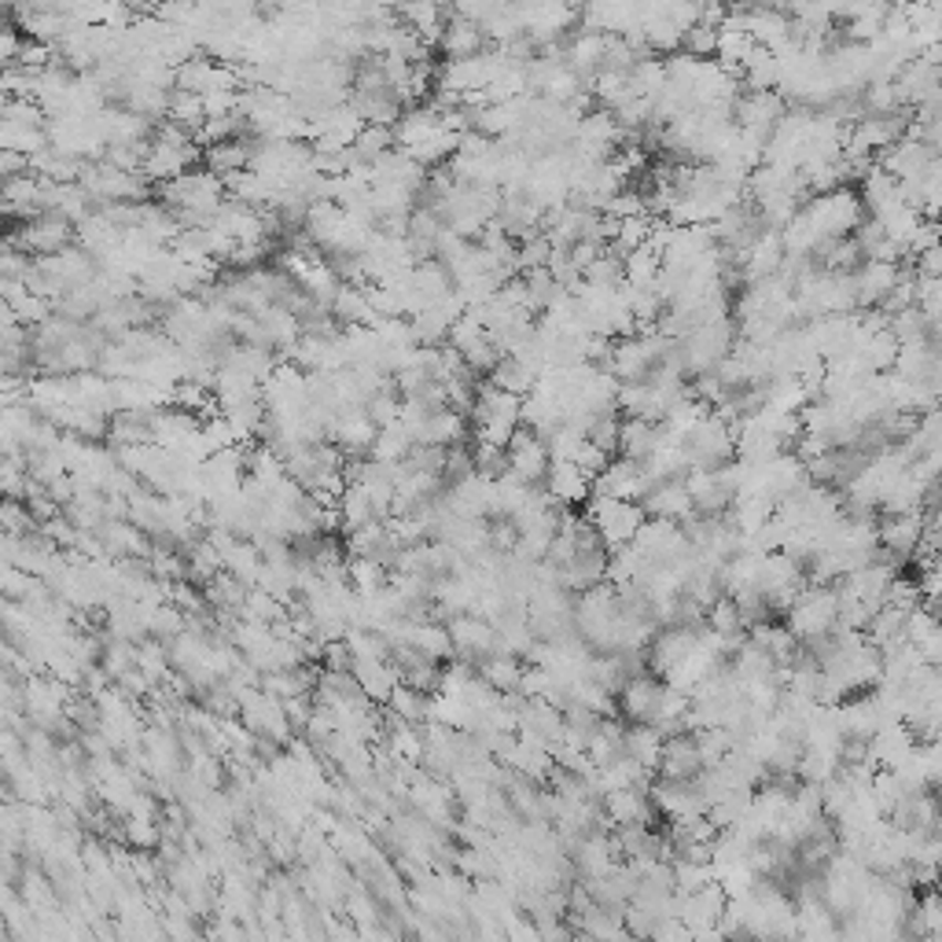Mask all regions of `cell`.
<instances>
[{"mask_svg":"<svg viewBox=\"0 0 942 942\" xmlns=\"http://www.w3.org/2000/svg\"><path fill=\"white\" fill-rule=\"evenodd\" d=\"M468 423H471V439L475 442L504 446L515 435V428L523 423V398L493 387L490 379H482L479 395L468 409Z\"/></svg>","mask_w":942,"mask_h":942,"instance_id":"6da1fadb","label":"cell"},{"mask_svg":"<svg viewBox=\"0 0 942 942\" xmlns=\"http://www.w3.org/2000/svg\"><path fill=\"white\" fill-rule=\"evenodd\" d=\"M681 453L692 471H718L729 461H736V439H733V423L718 412L706 409L703 417L692 423L689 431H681Z\"/></svg>","mask_w":942,"mask_h":942,"instance_id":"7a4b0ae2","label":"cell"},{"mask_svg":"<svg viewBox=\"0 0 942 942\" xmlns=\"http://www.w3.org/2000/svg\"><path fill=\"white\" fill-rule=\"evenodd\" d=\"M736 339H740V332H736L733 317H718V321L697 324V328H689L681 339H674L678 362H681V368H685V376L711 373V368L722 362L729 350H733Z\"/></svg>","mask_w":942,"mask_h":942,"instance_id":"3957f363","label":"cell"},{"mask_svg":"<svg viewBox=\"0 0 942 942\" xmlns=\"http://www.w3.org/2000/svg\"><path fill=\"white\" fill-rule=\"evenodd\" d=\"M582 515L593 523V531L600 534V542L608 548H619L626 542H634L637 526L645 523V512L637 501L604 498V493H589V498L582 501Z\"/></svg>","mask_w":942,"mask_h":942,"instance_id":"277c9868","label":"cell"},{"mask_svg":"<svg viewBox=\"0 0 942 942\" xmlns=\"http://www.w3.org/2000/svg\"><path fill=\"white\" fill-rule=\"evenodd\" d=\"M784 626L799 637V641H806V637H817L825 630H833L836 619H839V593L836 586H806L799 593V600L792 604L788 611L781 615Z\"/></svg>","mask_w":942,"mask_h":942,"instance_id":"5b68a950","label":"cell"},{"mask_svg":"<svg viewBox=\"0 0 942 942\" xmlns=\"http://www.w3.org/2000/svg\"><path fill=\"white\" fill-rule=\"evenodd\" d=\"M446 630H450V641H453V659H461V663L475 667V670L486 663L493 652H501V637L493 630V622L482 619L475 611L446 619Z\"/></svg>","mask_w":942,"mask_h":942,"instance_id":"8992f818","label":"cell"},{"mask_svg":"<svg viewBox=\"0 0 942 942\" xmlns=\"http://www.w3.org/2000/svg\"><path fill=\"white\" fill-rule=\"evenodd\" d=\"M74 240H77L74 221H66L63 214H55V210H41V214L27 218L15 229V236H11V243H15L19 251H27L30 258H49L55 251H63V247H71Z\"/></svg>","mask_w":942,"mask_h":942,"instance_id":"52a82bcc","label":"cell"},{"mask_svg":"<svg viewBox=\"0 0 942 942\" xmlns=\"http://www.w3.org/2000/svg\"><path fill=\"white\" fill-rule=\"evenodd\" d=\"M685 490L692 501V512L700 515H725L736 498V461H729L718 471H689Z\"/></svg>","mask_w":942,"mask_h":942,"instance_id":"ba28073f","label":"cell"},{"mask_svg":"<svg viewBox=\"0 0 942 942\" xmlns=\"http://www.w3.org/2000/svg\"><path fill=\"white\" fill-rule=\"evenodd\" d=\"M697 641H700V626H656V634L645 645L648 670L659 678H670L689 659Z\"/></svg>","mask_w":942,"mask_h":942,"instance_id":"9c48e42d","label":"cell"},{"mask_svg":"<svg viewBox=\"0 0 942 942\" xmlns=\"http://www.w3.org/2000/svg\"><path fill=\"white\" fill-rule=\"evenodd\" d=\"M725 902H729L725 888L718 880H711V883H703V888H697V891L681 894L678 917H681V924L689 928L692 939H706V935L722 939V935H718V917L725 913Z\"/></svg>","mask_w":942,"mask_h":942,"instance_id":"30bf717a","label":"cell"},{"mask_svg":"<svg viewBox=\"0 0 942 942\" xmlns=\"http://www.w3.org/2000/svg\"><path fill=\"white\" fill-rule=\"evenodd\" d=\"M663 692H667V678L645 670V674H634L619 689V697H615V711H619L622 722L652 725L656 714H659V703H663Z\"/></svg>","mask_w":942,"mask_h":942,"instance_id":"8fae6325","label":"cell"},{"mask_svg":"<svg viewBox=\"0 0 942 942\" xmlns=\"http://www.w3.org/2000/svg\"><path fill=\"white\" fill-rule=\"evenodd\" d=\"M850 276H855L858 310H872V306H880V302L888 299L906 276H913V269H906L902 262H880V258H866V262H861Z\"/></svg>","mask_w":942,"mask_h":942,"instance_id":"7c38bea8","label":"cell"},{"mask_svg":"<svg viewBox=\"0 0 942 942\" xmlns=\"http://www.w3.org/2000/svg\"><path fill=\"white\" fill-rule=\"evenodd\" d=\"M504 457H509V475L531 482V486H537V482L545 479L548 464H553V457H548V446L542 435H534L531 428H515V435L509 442H504Z\"/></svg>","mask_w":942,"mask_h":942,"instance_id":"4fadbf2b","label":"cell"},{"mask_svg":"<svg viewBox=\"0 0 942 942\" xmlns=\"http://www.w3.org/2000/svg\"><path fill=\"white\" fill-rule=\"evenodd\" d=\"M648 490V475L641 461H630V457L615 453L608 464H604L597 475H593V493H604V498H622V501H637Z\"/></svg>","mask_w":942,"mask_h":942,"instance_id":"5bb4252c","label":"cell"},{"mask_svg":"<svg viewBox=\"0 0 942 942\" xmlns=\"http://www.w3.org/2000/svg\"><path fill=\"white\" fill-rule=\"evenodd\" d=\"M703 770V755L697 744V733L692 729H681V733L663 736V747H659V762L656 773L670 781H692Z\"/></svg>","mask_w":942,"mask_h":942,"instance_id":"9a60e30c","label":"cell"},{"mask_svg":"<svg viewBox=\"0 0 942 942\" xmlns=\"http://www.w3.org/2000/svg\"><path fill=\"white\" fill-rule=\"evenodd\" d=\"M486 30H482L479 19H468L461 11L446 15L442 22V33L435 41V52H442V60H468V55H479L486 52Z\"/></svg>","mask_w":942,"mask_h":942,"instance_id":"2e32d148","label":"cell"},{"mask_svg":"<svg viewBox=\"0 0 942 942\" xmlns=\"http://www.w3.org/2000/svg\"><path fill=\"white\" fill-rule=\"evenodd\" d=\"M604 814H608L611 828L622 825H656V803L648 795V784H630V788H615L604 795Z\"/></svg>","mask_w":942,"mask_h":942,"instance_id":"e0dca14e","label":"cell"},{"mask_svg":"<svg viewBox=\"0 0 942 942\" xmlns=\"http://www.w3.org/2000/svg\"><path fill=\"white\" fill-rule=\"evenodd\" d=\"M667 442H678V439L667 431L663 420L622 417V428H619V457H630V461H641V464H645L648 457L663 450Z\"/></svg>","mask_w":942,"mask_h":942,"instance_id":"ac0fdd59","label":"cell"},{"mask_svg":"<svg viewBox=\"0 0 942 942\" xmlns=\"http://www.w3.org/2000/svg\"><path fill=\"white\" fill-rule=\"evenodd\" d=\"M645 520H670V523H681L685 515L692 512V501H689V490H685V479H670V482H656L648 486L641 498Z\"/></svg>","mask_w":942,"mask_h":942,"instance_id":"d6986e66","label":"cell"},{"mask_svg":"<svg viewBox=\"0 0 942 942\" xmlns=\"http://www.w3.org/2000/svg\"><path fill=\"white\" fill-rule=\"evenodd\" d=\"M542 486L556 504L575 509V504H582L593 493V475L589 471H582L578 464H571V461H553L545 471Z\"/></svg>","mask_w":942,"mask_h":942,"instance_id":"ffe728a7","label":"cell"},{"mask_svg":"<svg viewBox=\"0 0 942 942\" xmlns=\"http://www.w3.org/2000/svg\"><path fill=\"white\" fill-rule=\"evenodd\" d=\"M251 148H254V137L251 133H243V137H226V140H214V144H203V166L214 177H232L251 166Z\"/></svg>","mask_w":942,"mask_h":942,"instance_id":"44dd1931","label":"cell"},{"mask_svg":"<svg viewBox=\"0 0 942 942\" xmlns=\"http://www.w3.org/2000/svg\"><path fill=\"white\" fill-rule=\"evenodd\" d=\"M395 15L401 27H409L423 44L435 49V41H439V33H442V22H446V4L442 0H398Z\"/></svg>","mask_w":942,"mask_h":942,"instance_id":"7402d4cb","label":"cell"},{"mask_svg":"<svg viewBox=\"0 0 942 942\" xmlns=\"http://www.w3.org/2000/svg\"><path fill=\"white\" fill-rule=\"evenodd\" d=\"M390 148H398L395 129L379 126V122H365V126L357 129V137L350 140V159L354 166H373L379 155H387Z\"/></svg>","mask_w":942,"mask_h":942,"instance_id":"603a6c76","label":"cell"},{"mask_svg":"<svg viewBox=\"0 0 942 942\" xmlns=\"http://www.w3.org/2000/svg\"><path fill=\"white\" fill-rule=\"evenodd\" d=\"M777 77H781V63L766 44H755L747 60L740 63V85L744 88H777Z\"/></svg>","mask_w":942,"mask_h":942,"instance_id":"cb8c5ba5","label":"cell"},{"mask_svg":"<svg viewBox=\"0 0 942 942\" xmlns=\"http://www.w3.org/2000/svg\"><path fill=\"white\" fill-rule=\"evenodd\" d=\"M659 747H663V733L656 725H634L626 722V758H634L637 766L652 770L659 762Z\"/></svg>","mask_w":942,"mask_h":942,"instance_id":"d4e9b609","label":"cell"},{"mask_svg":"<svg viewBox=\"0 0 942 942\" xmlns=\"http://www.w3.org/2000/svg\"><path fill=\"white\" fill-rule=\"evenodd\" d=\"M387 714L401 718V722H409V725H428L431 697H428V692H420V689H412V685H398L395 692H390V700H387Z\"/></svg>","mask_w":942,"mask_h":942,"instance_id":"484cf974","label":"cell"},{"mask_svg":"<svg viewBox=\"0 0 942 942\" xmlns=\"http://www.w3.org/2000/svg\"><path fill=\"white\" fill-rule=\"evenodd\" d=\"M582 280H586V284H597V287H622V280H626L622 276V258L604 247V251L593 258L586 269H582Z\"/></svg>","mask_w":942,"mask_h":942,"instance_id":"4316f807","label":"cell"},{"mask_svg":"<svg viewBox=\"0 0 942 942\" xmlns=\"http://www.w3.org/2000/svg\"><path fill=\"white\" fill-rule=\"evenodd\" d=\"M714 49H718V30L706 27V22H692L681 33V52L692 55V60H714Z\"/></svg>","mask_w":942,"mask_h":942,"instance_id":"83f0119b","label":"cell"},{"mask_svg":"<svg viewBox=\"0 0 942 942\" xmlns=\"http://www.w3.org/2000/svg\"><path fill=\"white\" fill-rule=\"evenodd\" d=\"M475 453V471L486 479H501L509 471V457H504V446H490V442H475L471 446Z\"/></svg>","mask_w":942,"mask_h":942,"instance_id":"f1b7e54d","label":"cell"}]
</instances>
